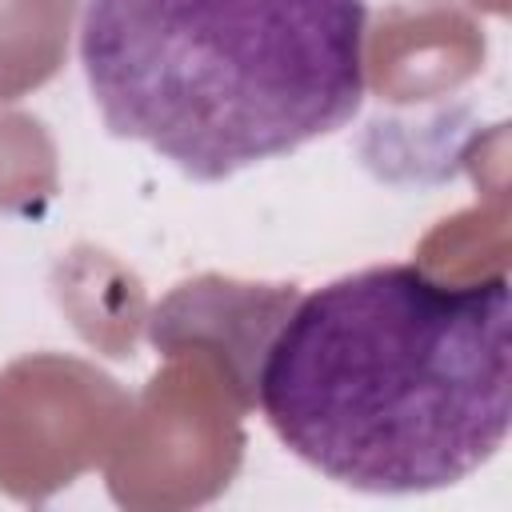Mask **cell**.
<instances>
[{
    "label": "cell",
    "mask_w": 512,
    "mask_h": 512,
    "mask_svg": "<svg viewBox=\"0 0 512 512\" xmlns=\"http://www.w3.org/2000/svg\"><path fill=\"white\" fill-rule=\"evenodd\" d=\"M256 404L296 460L344 488H452L512 428L508 280L444 284L416 264L336 276L268 340Z\"/></svg>",
    "instance_id": "6da1fadb"
},
{
    "label": "cell",
    "mask_w": 512,
    "mask_h": 512,
    "mask_svg": "<svg viewBox=\"0 0 512 512\" xmlns=\"http://www.w3.org/2000/svg\"><path fill=\"white\" fill-rule=\"evenodd\" d=\"M364 0H88L80 64L104 128L220 184L364 104Z\"/></svg>",
    "instance_id": "7a4b0ae2"
}]
</instances>
